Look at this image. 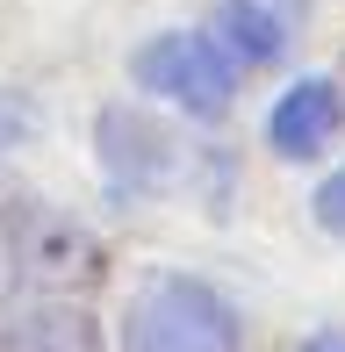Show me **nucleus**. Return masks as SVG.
<instances>
[{"mask_svg": "<svg viewBox=\"0 0 345 352\" xmlns=\"http://www.w3.org/2000/svg\"><path fill=\"white\" fill-rule=\"evenodd\" d=\"M0 352H93V324L80 309H36L0 338Z\"/></svg>", "mask_w": 345, "mask_h": 352, "instance_id": "obj_5", "label": "nucleus"}, {"mask_svg": "<svg viewBox=\"0 0 345 352\" xmlns=\"http://www.w3.org/2000/svg\"><path fill=\"white\" fill-rule=\"evenodd\" d=\"M238 72L245 65L230 58V43L216 36V29L209 36H201V29H172V36L137 51V87L166 94V101L194 108V116H223L230 94H238Z\"/></svg>", "mask_w": 345, "mask_h": 352, "instance_id": "obj_2", "label": "nucleus"}, {"mask_svg": "<svg viewBox=\"0 0 345 352\" xmlns=\"http://www.w3.org/2000/svg\"><path fill=\"white\" fill-rule=\"evenodd\" d=\"M122 352H245V324L209 280L151 274L122 316Z\"/></svg>", "mask_w": 345, "mask_h": 352, "instance_id": "obj_1", "label": "nucleus"}, {"mask_svg": "<svg viewBox=\"0 0 345 352\" xmlns=\"http://www.w3.org/2000/svg\"><path fill=\"white\" fill-rule=\"evenodd\" d=\"M216 36L230 43V58H238V65H266V58H280V22L266 8H252V0H223V8H216Z\"/></svg>", "mask_w": 345, "mask_h": 352, "instance_id": "obj_4", "label": "nucleus"}, {"mask_svg": "<svg viewBox=\"0 0 345 352\" xmlns=\"http://www.w3.org/2000/svg\"><path fill=\"white\" fill-rule=\"evenodd\" d=\"M317 223L331 237H345V173H331V180L317 187Z\"/></svg>", "mask_w": 345, "mask_h": 352, "instance_id": "obj_6", "label": "nucleus"}, {"mask_svg": "<svg viewBox=\"0 0 345 352\" xmlns=\"http://www.w3.org/2000/svg\"><path fill=\"white\" fill-rule=\"evenodd\" d=\"M338 122H345L338 87H331V79H302L295 94L274 101V116H266V144H274L280 158H317L324 144L338 137Z\"/></svg>", "mask_w": 345, "mask_h": 352, "instance_id": "obj_3", "label": "nucleus"}, {"mask_svg": "<svg viewBox=\"0 0 345 352\" xmlns=\"http://www.w3.org/2000/svg\"><path fill=\"white\" fill-rule=\"evenodd\" d=\"M317 352H345V345H317Z\"/></svg>", "mask_w": 345, "mask_h": 352, "instance_id": "obj_7", "label": "nucleus"}]
</instances>
